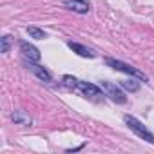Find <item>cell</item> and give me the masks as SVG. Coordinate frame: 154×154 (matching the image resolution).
<instances>
[{
    "label": "cell",
    "instance_id": "cell-1",
    "mask_svg": "<svg viewBox=\"0 0 154 154\" xmlns=\"http://www.w3.org/2000/svg\"><path fill=\"white\" fill-rule=\"evenodd\" d=\"M125 123H127V125H129V127H131L138 136H140V138L147 140L149 143H154V134H152V132H149V131H147V129H145V127H143L136 118H134V116H129V114H127V116H125Z\"/></svg>",
    "mask_w": 154,
    "mask_h": 154
},
{
    "label": "cell",
    "instance_id": "cell-2",
    "mask_svg": "<svg viewBox=\"0 0 154 154\" xmlns=\"http://www.w3.org/2000/svg\"><path fill=\"white\" fill-rule=\"evenodd\" d=\"M107 63L112 65L116 71H123V72H127V74H131V76H136V78H140V80H147V76H145L141 71H138L136 67H131V65H127V63H123V62H120V60L107 58Z\"/></svg>",
    "mask_w": 154,
    "mask_h": 154
},
{
    "label": "cell",
    "instance_id": "cell-3",
    "mask_svg": "<svg viewBox=\"0 0 154 154\" xmlns=\"http://www.w3.org/2000/svg\"><path fill=\"white\" fill-rule=\"evenodd\" d=\"M78 87L80 91H82V94H85V96H89V98H94V100H100V98H103V93H102V89L100 87H96V85H93V84H87V82H78Z\"/></svg>",
    "mask_w": 154,
    "mask_h": 154
},
{
    "label": "cell",
    "instance_id": "cell-4",
    "mask_svg": "<svg viewBox=\"0 0 154 154\" xmlns=\"http://www.w3.org/2000/svg\"><path fill=\"white\" fill-rule=\"evenodd\" d=\"M102 87L107 91V94L114 100V102H118V103H125L127 102V98H125V94L120 91V89H116L112 84H109V82H102Z\"/></svg>",
    "mask_w": 154,
    "mask_h": 154
},
{
    "label": "cell",
    "instance_id": "cell-5",
    "mask_svg": "<svg viewBox=\"0 0 154 154\" xmlns=\"http://www.w3.org/2000/svg\"><path fill=\"white\" fill-rule=\"evenodd\" d=\"M20 49L24 53L26 58H29V62H38L40 60V53L35 45H31L29 42H20Z\"/></svg>",
    "mask_w": 154,
    "mask_h": 154
},
{
    "label": "cell",
    "instance_id": "cell-6",
    "mask_svg": "<svg viewBox=\"0 0 154 154\" xmlns=\"http://www.w3.org/2000/svg\"><path fill=\"white\" fill-rule=\"evenodd\" d=\"M65 8L71 9V11H76V13H87L89 11V4L85 0H65Z\"/></svg>",
    "mask_w": 154,
    "mask_h": 154
},
{
    "label": "cell",
    "instance_id": "cell-7",
    "mask_svg": "<svg viewBox=\"0 0 154 154\" xmlns=\"http://www.w3.org/2000/svg\"><path fill=\"white\" fill-rule=\"evenodd\" d=\"M74 53H78L80 56H85V58H94V51H91L89 47H85V45H82V44H76V42H69L67 44Z\"/></svg>",
    "mask_w": 154,
    "mask_h": 154
},
{
    "label": "cell",
    "instance_id": "cell-8",
    "mask_svg": "<svg viewBox=\"0 0 154 154\" xmlns=\"http://www.w3.org/2000/svg\"><path fill=\"white\" fill-rule=\"evenodd\" d=\"M29 69L38 76L40 80H44V82H51V74H49L45 69H42V67H38V65H35V63H29Z\"/></svg>",
    "mask_w": 154,
    "mask_h": 154
},
{
    "label": "cell",
    "instance_id": "cell-9",
    "mask_svg": "<svg viewBox=\"0 0 154 154\" xmlns=\"http://www.w3.org/2000/svg\"><path fill=\"white\" fill-rule=\"evenodd\" d=\"M27 33H29L33 38H38V40L45 38V33H44L42 29H38V27H27Z\"/></svg>",
    "mask_w": 154,
    "mask_h": 154
},
{
    "label": "cell",
    "instance_id": "cell-10",
    "mask_svg": "<svg viewBox=\"0 0 154 154\" xmlns=\"http://www.w3.org/2000/svg\"><path fill=\"white\" fill-rule=\"evenodd\" d=\"M13 120H15V122H18V123H24V125L31 123V118H29V116H26L24 112H15V114H13Z\"/></svg>",
    "mask_w": 154,
    "mask_h": 154
},
{
    "label": "cell",
    "instance_id": "cell-11",
    "mask_svg": "<svg viewBox=\"0 0 154 154\" xmlns=\"http://www.w3.org/2000/svg\"><path fill=\"white\" fill-rule=\"evenodd\" d=\"M122 85L127 87V89H131V91H138V87H140L134 80H125V82H122Z\"/></svg>",
    "mask_w": 154,
    "mask_h": 154
},
{
    "label": "cell",
    "instance_id": "cell-12",
    "mask_svg": "<svg viewBox=\"0 0 154 154\" xmlns=\"http://www.w3.org/2000/svg\"><path fill=\"white\" fill-rule=\"evenodd\" d=\"M63 82H65L67 87H76V85H78V80L72 78V76H63Z\"/></svg>",
    "mask_w": 154,
    "mask_h": 154
},
{
    "label": "cell",
    "instance_id": "cell-13",
    "mask_svg": "<svg viewBox=\"0 0 154 154\" xmlns=\"http://www.w3.org/2000/svg\"><path fill=\"white\" fill-rule=\"evenodd\" d=\"M8 49H9V36H4V38H2V49H0V51H2V53H8Z\"/></svg>",
    "mask_w": 154,
    "mask_h": 154
}]
</instances>
